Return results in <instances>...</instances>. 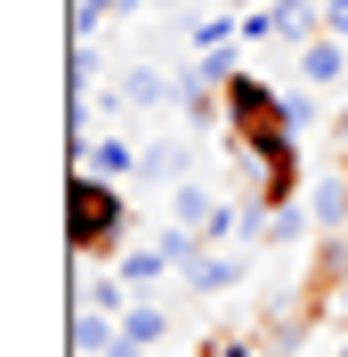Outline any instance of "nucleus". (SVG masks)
Wrapping results in <instances>:
<instances>
[{"instance_id": "nucleus-13", "label": "nucleus", "mask_w": 348, "mask_h": 357, "mask_svg": "<svg viewBox=\"0 0 348 357\" xmlns=\"http://www.w3.org/2000/svg\"><path fill=\"white\" fill-rule=\"evenodd\" d=\"M122 276H130V292H154L162 276H178V268L162 260V244L146 236V244H130V252H122Z\"/></svg>"}, {"instance_id": "nucleus-15", "label": "nucleus", "mask_w": 348, "mask_h": 357, "mask_svg": "<svg viewBox=\"0 0 348 357\" xmlns=\"http://www.w3.org/2000/svg\"><path fill=\"white\" fill-rule=\"evenodd\" d=\"M113 8H130V0H73V41H89V33L113 17Z\"/></svg>"}, {"instance_id": "nucleus-12", "label": "nucleus", "mask_w": 348, "mask_h": 357, "mask_svg": "<svg viewBox=\"0 0 348 357\" xmlns=\"http://www.w3.org/2000/svg\"><path fill=\"white\" fill-rule=\"evenodd\" d=\"M122 333H130L138 349H162V341H171V309H162L154 292H138V301H130V317H122Z\"/></svg>"}, {"instance_id": "nucleus-22", "label": "nucleus", "mask_w": 348, "mask_h": 357, "mask_svg": "<svg viewBox=\"0 0 348 357\" xmlns=\"http://www.w3.org/2000/svg\"><path fill=\"white\" fill-rule=\"evenodd\" d=\"M146 8H171V0H146Z\"/></svg>"}, {"instance_id": "nucleus-17", "label": "nucleus", "mask_w": 348, "mask_h": 357, "mask_svg": "<svg viewBox=\"0 0 348 357\" xmlns=\"http://www.w3.org/2000/svg\"><path fill=\"white\" fill-rule=\"evenodd\" d=\"M89 73H97V49H89V41H73V66H65V82H73V89H89Z\"/></svg>"}, {"instance_id": "nucleus-7", "label": "nucleus", "mask_w": 348, "mask_h": 357, "mask_svg": "<svg viewBox=\"0 0 348 357\" xmlns=\"http://www.w3.org/2000/svg\"><path fill=\"white\" fill-rule=\"evenodd\" d=\"M138 178H146V187H187V178H195V155H187V138H146V155H138Z\"/></svg>"}, {"instance_id": "nucleus-16", "label": "nucleus", "mask_w": 348, "mask_h": 357, "mask_svg": "<svg viewBox=\"0 0 348 357\" xmlns=\"http://www.w3.org/2000/svg\"><path fill=\"white\" fill-rule=\"evenodd\" d=\"M283 122H292V130H308V122H316V89H283Z\"/></svg>"}, {"instance_id": "nucleus-18", "label": "nucleus", "mask_w": 348, "mask_h": 357, "mask_svg": "<svg viewBox=\"0 0 348 357\" xmlns=\"http://www.w3.org/2000/svg\"><path fill=\"white\" fill-rule=\"evenodd\" d=\"M316 8H324V33H332V41H348V0H316Z\"/></svg>"}, {"instance_id": "nucleus-1", "label": "nucleus", "mask_w": 348, "mask_h": 357, "mask_svg": "<svg viewBox=\"0 0 348 357\" xmlns=\"http://www.w3.org/2000/svg\"><path fill=\"white\" fill-rule=\"evenodd\" d=\"M122 236H130V195L97 171H73L65 187V252L73 260H122Z\"/></svg>"}, {"instance_id": "nucleus-3", "label": "nucleus", "mask_w": 348, "mask_h": 357, "mask_svg": "<svg viewBox=\"0 0 348 357\" xmlns=\"http://www.w3.org/2000/svg\"><path fill=\"white\" fill-rule=\"evenodd\" d=\"M292 130L283 122V89H267L260 73H235L227 82V138H276Z\"/></svg>"}, {"instance_id": "nucleus-19", "label": "nucleus", "mask_w": 348, "mask_h": 357, "mask_svg": "<svg viewBox=\"0 0 348 357\" xmlns=\"http://www.w3.org/2000/svg\"><path fill=\"white\" fill-rule=\"evenodd\" d=\"M324 309H332V317H340V325H348V268H340V276H332V284H324Z\"/></svg>"}, {"instance_id": "nucleus-6", "label": "nucleus", "mask_w": 348, "mask_h": 357, "mask_svg": "<svg viewBox=\"0 0 348 357\" xmlns=\"http://www.w3.org/2000/svg\"><path fill=\"white\" fill-rule=\"evenodd\" d=\"M292 66H300V82H308V89H340V82H348V41L316 33L308 49H292Z\"/></svg>"}, {"instance_id": "nucleus-5", "label": "nucleus", "mask_w": 348, "mask_h": 357, "mask_svg": "<svg viewBox=\"0 0 348 357\" xmlns=\"http://www.w3.org/2000/svg\"><path fill=\"white\" fill-rule=\"evenodd\" d=\"M122 98H130V114H178L187 106L178 73H162V66H130L122 73Z\"/></svg>"}, {"instance_id": "nucleus-20", "label": "nucleus", "mask_w": 348, "mask_h": 357, "mask_svg": "<svg viewBox=\"0 0 348 357\" xmlns=\"http://www.w3.org/2000/svg\"><path fill=\"white\" fill-rule=\"evenodd\" d=\"M211 357H260V341H211Z\"/></svg>"}, {"instance_id": "nucleus-8", "label": "nucleus", "mask_w": 348, "mask_h": 357, "mask_svg": "<svg viewBox=\"0 0 348 357\" xmlns=\"http://www.w3.org/2000/svg\"><path fill=\"white\" fill-rule=\"evenodd\" d=\"M308 220H316V236H348V162L308 187Z\"/></svg>"}, {"instance_id": "nucleus-9", "label": "nucleus", "mask_w": 348, "mask_h": 357, "mask_svg": "<svg viewBox=\"0 0 348 357\" xmlns=\"http://www.w3.org/2000/svg\"><path fill=\"white\" fill-rule=\"evenodd\" d=\"M138 155H146V146H130L122 130H97V146L81 155V171H97V178H113V187H122V178H138Z\"/></svg>"}, {"instance_id": "nucleus-14", "label": "nucleus", "mask_w": 348, "mask_h": 357, "mask_svg": "<svg viewBox=\"0 0 348 357\" xmlns=\"http://www.w3.org/2000/svg\"><path fill=\"white\" fill-rule=\"evenodd\" d=\"M260 236H267V244H308V236H316V220H308V203H276Z\"/></svg>"}, {"instance_id": "nucleus-10", "label": "nucleus", "mask_w": 348, "mask_h": 357, "mask_svg": "<svg viewBox=\"0 0 348 357\" xmlns=\"http://www.w3.org/2000/svg\"><path fill=\"white\" fill-rule=\"evenodd\" d=\"M122 341V317H97L89 301H73V357H106Z\"/></svg>"}, {"instance_id": "nucleus-21", "label": "nucleus", "mask_w": 348, "mask_h": 357, "mask_svg": "<svg viewBox=\"0 0 348 357\" xmlns=\"http://www.w3.org/2000/svg\"><path fill=\"white\" fill-rule=\"evenodd\" d=\"M332 146H340V162H348V106L332 114Z\"/></svg>"}, {"instance_id": "nucleus-2", "label": "nucleus", "mask_w": 348, "mask_h": 357, "mask_svg": "<svg viewBox=\"0 0 348 357\" xmlns=\"http://www.w3.org/2000/svg\"><path fill=\"white\" fill-rule=\"evenodd\" d=\"M227 162L243 171V203H260V211H276V203H300V146H292V130L276 138H227Z\"/></svg>"}, {"instance_id": "nucleus-11", "label": "nucleus", "mask_w": 348, "mask_h": 357, "mask_svg": "<svg viewBox=\"0 0 348 357\" xmlns=\"http://www.w3.org/2000/svg\"><path fill=\"white\" fill-rule=\"evenodd\" d=\"M81 301H89L97 317H130L138 292H130V276H122V268H97V276H81Z\"/></svg>"}, {"instance_id": "nucleus-4", "label": "nucleus", "mask_w": 348, "mask_h": 357, "mask_svg": "<svg viewBox=\"0 0 348 357\" xmlns=\"http://www.w3.org/2000/svg\"><path fill=\"white\" fill-rule=\"evenodd\" d=\"M187 284L203 292V301H219V292H235V284H251V252L243 244H211L195 268H187Z\"/></svg>"}]
</instances>
